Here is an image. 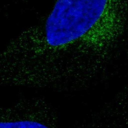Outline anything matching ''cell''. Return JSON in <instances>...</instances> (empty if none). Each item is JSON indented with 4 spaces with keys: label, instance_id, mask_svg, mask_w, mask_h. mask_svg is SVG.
Returning a JSON list of instances; mask_svg holds the SVG:
<instances>
[{
    "label": "cell",
    "instance_id": "obj_1",
    "mask_svg": "<svg viewBox=\"0 0 128 128\" xmlns=\"http://www.w3.org/2000/svg\"><path fill=\"white\" fill-rule=\"evenodd\" d=\"M105 8L96 0H58L46 22L47 43L59 47L77 42L98 21Z\"/></svg>",
    "mask_w": 128,
    "mask_h": 128
},
{
    "label": "cell",
    "instance_id": "obj_3",
    "mask_svg": "<svg viewBox=\"0 0 128 128\" xmlns=\"http://www.w3.org/2000/svg\"><path fill=\"white\" fill-rule=\"evenodd\" d=\"M0 128H48L40 122L29 120L1 122Z\"/></svg>",
    "mask_w": 128,
    "mask_h": 128
},
{
    "label": "cell",
    "instance_id": "obj_2",
    "mask_svg": "<svg viewBox=\"0 0 128 128\" xmlns=\"http://www.w3.org/2000/svg\"><path fill=\"white\" fill-rule=\"evenodd\" d=\"M118 0H110L94 24L78 42L90 50L110 49L117 40L120 26L121 11Z\"/></svg>",
    "mask_w": 128,
    "mask_h": 128
}]
</instances>
